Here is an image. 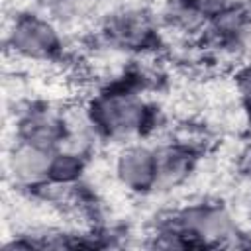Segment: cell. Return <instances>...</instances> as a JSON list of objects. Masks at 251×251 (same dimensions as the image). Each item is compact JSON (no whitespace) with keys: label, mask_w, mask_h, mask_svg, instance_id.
<instances>
[{"label":"cell","mask_w":251,"mask_h":251,"mask_svg":"<svg viewBox=\"0 0 251 251\" xmlns=\"http://www.w3.org/2000/svg\"><path fill=\"white\" fill-rule=\"evenodd\" d=\"M243 102H245V108H247V114H249V120H251V76L243 84Z\"/></svg>","instance_id":"9"},{"label":"cell","mask_w":251,"mask_h":251,"mask_svg":"<svg viewBox=\"0 0 251 251\" xmlns=\"http://www.w3.org/2000/svg\"><path fill=\"white\" fill-rule=\"evenodd\" d=\"M39 6H43L47 12L57 16H69L73 12H78V6L82 0H35Z\"/></svg>","instance_id":"8"},{"label":"cell","mask_w":251,"mask_h":251,"mask_svg":"<svg viewBox=\"0 0 251 251\" xmlns=\"http://www.w3.org/2000/svg\"><path fill=\"white\" fill-rule=\"evenodd\" d=\"M118 180L131 192H149L159 186V165L155 149L145 145L126 147L116 161Z\"/></svg>","instance_id":"3"},{"label":"cell","mask_w":251,"mask_h":251,"mask_svg":"<svg viewBox=\"0 0 251 251\" xmlns=\"http://www.w3.org/2000/svg\"><path fill=\"white\" fill-rule=\"evenodd\" d=\"M157 165H159V186L176 184L182 180L192 165V155L186 147L180 145H165L155 149Z\"/></svg>","instance_id":"7"},{"label":"cell","mask_w":251,"mask_h":251,"mask_svg":"<svg viewBox=\"0 0 251 251\" xmlns=\"http://www.w3.org/2000/svg\"><path fill=\"white\" fill-rule=\"evenodd\" d=\"M245 175H247L249 180H251V153H249V157L245 159Z\"/></svg>","instance_id":"10"},{"label":"cell","mask_w":251,"mask_h":251,"mask_svg":"<svg viewBox=\"0 0 251 251\" xmlns=\"http://www.w3.org/2000/svg\"><path fill=\"white\" fill-rule=\"evenodd\" d=\"M18 135L22 141H29L47 149H61L69 137V129L65 120L47 110H29L18 124Z\"/></svg>","instance_id":"6"},{"label":"cell","mask_w":251,"mask_h":251,"mask_svg":"<svg viewBox=\"0 0 251 251\" xmlns=\"http://www.w3.org/2000/svg\"><path fill=\"white\" fill-rule=\"evenodd\" d=\"M10 45L14 53L35 61L53 59L63 47L53 24L35 14H24L16 18L10 29Z\"/></svg>","instance_id":"2"},{"label":"cell","mask_w":251,"mask_h":251,"mask_svg":"<svg viewBox=\"0 0 251 251\" xmlns=\"http://www.w3.org/2000/svg\"><path fill=\"white\" fill-rule=\"evenodd\" d=\"M57 149H47L29 141H18L10 153V171L20 184L49 182L51 165Z\"/></svg>","instance_id":"5"},{"label":"cell","mask_w":251,"mask_h":251,"mask_svg":"<svg viewBox=\"0 0 251 251\" xmlns=\"http://www.w3.org/2000/svg\"><path fill=\"white\" fill-rule=\"evenodd\" d=\"M104 35L112 45L120 49L139 51L153 43L155 29L145 14L137 10H124L106 22Z\"/></svg>","instance_id":"4"},{"label":"cell","mask_w":251,"mask_h":251,"mask_svg":"<svg viewBox=\"0 0 251 251\" xmlns=\"http://www.w3.org/2000/svg\"><path fill=\"white\" fill-rule=\"evenodd\" d=\"M88 124L106 137H131L147 127L149 108L133 90L118 86L92 100Z\"/></svg>","instance_id":"1"}]
</instances>
